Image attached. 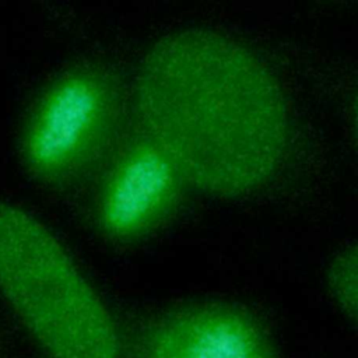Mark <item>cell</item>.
<instances>
[{
	"label": "cell",
	"instance_id": "cell-3",
	"mask_svg": "<svg viewBox=\"0 0 358 358\" xmlns=\"http://www.w3.org/2000/svg\"><path fill=\"white\" fill-rule=\"evenodd\" d=\"M129 101L120 74L106 63L62 71L41 92L21 131L28 173L49 187H66L102 168L124 136Z\"/></svg>",
	"mask_w": 358,
	"mask_h": 358
},
{
	"label": "cell",
	"instance_id": "cell-6",
	"mask_svg": "<svg viewBox=\"0 0 358 358\" xmlns=\"http://www.w3.org/2000/svg\"><path fill=\"white\" fill-rule=\"evenodd\" d=\"M327 285L341 312L355 319L358 301V257L355 246L337 252L327 270Z\"/></svg>",
	"mask_w": 358,
	"mask_h": 358
},
{
	"label": "cell",
	"instance_id": "cell-1",
	"mask_svg": "<svg viewBox=\"0 0 358 358\" xmlns=\"http://www.w3.org/2000/svg\"><path fill=\"white\" fill-rule=\"evenodd\" d=\"M137 127L173 161L189 187L242 197L264 187L292 140L285 88L243 41L207 27L155 39L131 87Z\"/></svg>",
	"mask_w": 358,
	"mask_h": 358
},
{
	"label": "cell",
	"instance_id": "cell-5",
	"mask_svg": "<svg viewBox=\"0 0 358 358\" xmlns=\"http://www.w3.org/2000/svg\"><path fill=\"white\" fill-rule=\"evenodd\" d=\"M140 358H277L268 336L246 309L225 302L175 309L145 331Z\"/></svg>",
	"mask_w": 358,
	"mask_h": 358
},
{
	"label": "cell",
	"instance_id": "cell-2",
	"mask_svg": "<svg viewBox=\"0 0 358 358\" xmlns=\"http://www.w3.org/2000/svg\"><path fill=\"white\" fill-rule=\"evenodd\" d=\"M0 294L53 358H117L115 322L57 236L0 201Z\"/></svg>",
	"mask_w": 358,
	"mask_h": 358
},
{
	"label": "cell",
	"instance_id": "cell-4",
	"mask_svg": "<svg viewBox=\"0 0 358 358\" xmlns=\"http://www.w3.org/2000/svg\"><path fill=\"white\" fill-rule=\"evenodd\" d=\"M102 168L92 217L98 231L119 243L161 228L189 189L169 155L138 127L122 137Z\"/></svg>",
	"mask_w": 358,
	"mask_h": 358
}]
</instances>
